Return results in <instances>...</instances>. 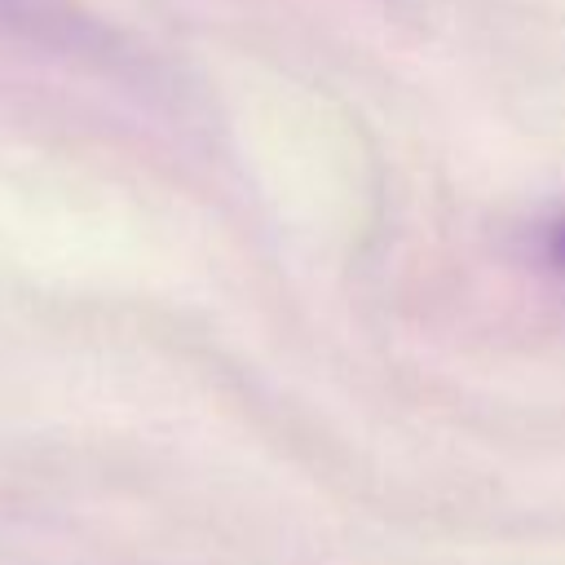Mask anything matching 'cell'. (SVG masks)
I'll return each instance as SVG.
<instances>
[{
    "label": "cell",
    "instance_id": "cell-1",
    "mask_svg": "<svg viewBox=\"0 0 565 565\" xmlns=\"http://www.w3.org/2000/svg\"><path fill=\"white\" fill-rule=\"evenodd\" d=\"M547 256H552V265H556V269H565V216L547 230Z\"/></svg>",
    "mask_w": 565,
    "mask_h": 565
}]
</instances>
